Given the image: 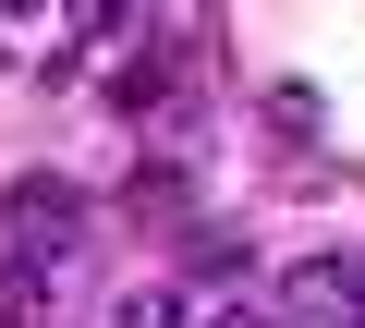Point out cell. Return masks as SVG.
Here are the masks:
<instances>
[{"label":"cell","mask_w":365,"mask_h":328,"mask_svg":"<svg viewBox=\"0 0 365 328\" xmlns=\"http://www.w3.org/2000/svg\"><path fill=\"white\" fill-rule=\"evenodd\" d=\"M73 243H86V183L73 171H13V183H0V255L61 268Z\"/></svg>","instance_id":"1"},{"label":"cell","mask_w":365,"mask_h":328,"mask_svg":"<svg viewBox=\"0 0 365 328\" xmlns=\"http://www.w3.org/2000/svg\"><path fill=\"white\" fill-rule=\"evenodd\" d=\"M353 304H365V268H292V316L329 328V316H353Z\"/></svg>","instance_id":"2"},{"label":"cell","mask_w":365,"mask_h":328,"mask_svg":"<svg viewBox=\"0 0 365 328\" xmlns=\"http://www.w3.org/2000/svg\"><path fill=\"white\" fill-rule=\"evenodd\" d=\"M49 268H25V255H0V328H49Z\"/></svg>","instance_id":"3"},{"label":"cell","mask_w":365,"mask_h":328,"mask_svg":"<svg viewBox=\"0 0 365 328\" xmlns=\"http://www.w3.org/2000/svg\"><path fill=\"white\" fill-rule=\"evenodd\" d=\"M182 280H244V231H195L182 243Z\"/></svg>","instance_id":"4"},{"label":"cell","mask_w":365,"mask_h":328,"mask_svg":"<svg viewBox=\"0 0 365 328\" xmlns=\"http://www.w3.org/2000/svg\"><path fill=\"white\" fill-rule=\"evenodd\" d=\"M110 328H195V316H182V292H122Z\"/></svg>","instance_id":"5"},{"label":"cell","mask_w":365,"mask_h":328,"mask_svg":"<svg viewBox=\"0 0 365 328\" xmlns=\"http://www.w3.org/2000/svg\"><path fill=\"white\" fill-rule=\"evenodd\" d=\"M268 122L280 134H317V85H268Z\"/></svg>","instance_id":"6"},{"label":"cell","mask_w":365,"mask_h":328,"mask_svg":"<svg viewBox=\"0 0 365 328\" xmlns=\"http://www.w3.org/2000/svg\"><path fill=\"white\" fill-rule=\"evenodd\" d=\"M73 25H86V37H122V25H134V0H73Z\"/></svg>","instance_id":"7"},{"label":"cell","mask_w":365,"mask_h":328,"mask_svg":"<svg viewBox=\"0 0 365 328\" xmlns=\"http://www.w3.org/2000/svg\"><path fill=\"white\" fill-rule=\"evenodd\" d=\"M0 13H25V0H0Z\"/></svg>","instance_id":"8"}]
</instances>
